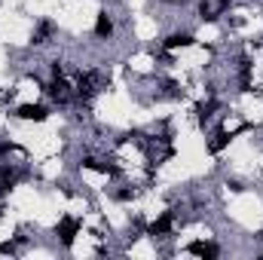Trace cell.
Masks as SVG:
<instances>
[{
    "label": "cell",
    "mask_w": 263,
    "mask_h": 260,
    "mask_svg": "<svg viewBox=\"0 0 263 260\" xmlns=\"http://www.w3.org/2000/svg\"><path fill=\"white\" fill-rule=\"evenodd\" d=\"M175 227H178V211H175V208H165V211H159V214L147 224V236H150V239H168V236L175 233Z\"/></svg>",
    "instance_id": "obj_1"
},
{
    "label": "cell",
    "mask_w": 263,
    "mask_h": 260,
    "mask_svg": "<svg viewBox=\"0 0 263 260\" xmlns=\"http://www.w3.org/2000/svg\"><path fill=\"white\" fill-rule=\"evenodd\" d=\"M83 233V220L77 217V214H65V217H59V224H55V239L62 242V245H73L77 242V236Z\"/></svg>",
    "instance_id": "obj_2"
},
{
    "label": "cell",
    "mask_w": 263,
    "mask_h": 260,
    "mask_svg": "<svg viewBox=\"0 0 263 260\" xmlns=\"http://www.w3.org/2000/svg\"><path fill=\"white\" fill-rule=\"evenodd\" d=\"M15 117L22 123H46L52 117V110L46 104H40V101H28V104H18L15 107Z\"/></svg>",
    "instance_id": "obj_3"
},
{
    "label": "cell",
    "mask_w": 263,
    "mask_h": 260,
    "mask_svg": "<svg viewBox=\"0 0 263 260\" xmlns=\"http://www.w3.org/2000/svg\"><path fill=\"white\" fill-rule=\"evenodd\" d=\"M114 34H117V22H114V15L107 9H101L95 15V22H92V37L95 40H114Z\"/></svg>",
    "instance_id": "obj_4"
},
{
    "label": "cell",
    "mask_w": 263,
    "mask_h": 260,
    "mask_svg": "<svg viewBox=\"0 0 263 260\" xmlns=\"http://www.w3.org/2000/svg\"><path fill=\"white\" fill-rule=\"evenodd\" d=\"M193 43H196V37H193L190 31H172L168 37H162L159 46H162L165 52H184V49H190Z\"/></svg>",
    "instance_id": "obj_5"
},
{
    "label": "cell",
    "mask_w": 263,
    "mask_h": 260,
    "mask_svg": "<svg viewBox=\"0 0 263 260\" xmlns=\"http://www.w3.org/2000/svg\"><path fill=\"white\" fill-rule=\"evenodd\" d=\"M15 184H18V169L9 165V162H3L0 165V196H9Z\"/></svg>",
    "instance_id": "obj_6"
},
{
    "label": "cell",
    "mask_w": 263,
    "mask_h": 260,
    "mask_svg": "<svg viewBox=\"0 0 263 260\" xmlns=\"http://www.w3.org/2000/svg\"><path fill=\"white\" fill-rule=\"evenodd\" d=\"M55 31H59V28H55V22H52V18H40V22H37V28H34V43H37V46L49 43V37H52Z\"/></svg>",
    "instance_id": "obj_7"
},
{
    "label": "cell",
    "mask_w": 263,
    "mask_h": 260,
    "mask_svg": "<svg viewBox=\"0 0 263 260\" xmlns=\"http://www.w3.org/2000/svg\"><path fill=\"white\" fill-rule=\"evenodd\" d=\"M187 254H196V257H217V254H220V248H217L214 242L196 239V242H190V245H187Z\"/></svg>",
    "instance_id": "obj_8"
},
{
    "label": "cell",
    "mask_w": 263,
    "mask_h": 260,
    "mask_svg": "<svg viewBox=\"0 0 263 260\" xmlns=\"http://www.w3.org/2000/svg\"><path fill=\"white\" fill-rule=\"evenodd\" d=\"M165 6H178V3H184V0H162Z\"/></svg>",
    "instance_id": "obj_9"
}]
</instances>
